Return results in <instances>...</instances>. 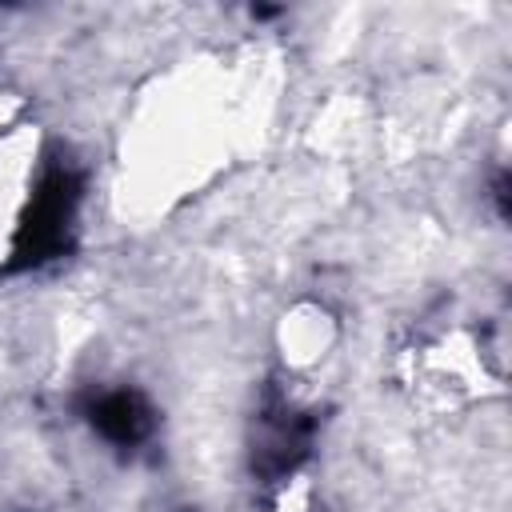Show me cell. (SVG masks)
<instances>
[{
    "label": "cell",
    "mask_w": 512,
    "mask_h": 512,
    "mask_svg": "<svg viewBox=\"0 0 512 512\" xmlns=\"http://www.w3.org/2000/svg\"><path fill=\"white\" fill-rule=\"evenodd\" d=\"M96 424H100L108 436H116V440H132V436L144 428V416H140V408H136L132 396H108V400L96 408Z\"/></svg>",
    "instance_id": "cell-1"
}]
</instances>
